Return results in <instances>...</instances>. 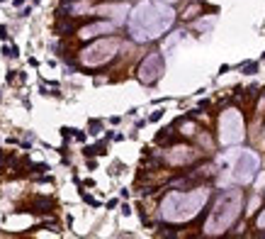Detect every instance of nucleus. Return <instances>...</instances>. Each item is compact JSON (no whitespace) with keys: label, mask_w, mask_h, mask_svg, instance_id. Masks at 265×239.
Segmentation results:
<instances>
[{"label":"nucleus","mask_w":265,"mask_h":239,"mask_svg":"<svg viewBox=\"0 0 265 239\" xmlns=\"http://www.w3.org/2000/svg\"><path fill=\"white\" fill-rule=\"evenodd\" d=\"M112 25L110 22H100V25H93V27H83L81 32H78V37H83V39H88V37H95V34H102V32H110Z\"/></svg>","instance_id":"obj_1"},{"label":"nucleus","mask_w":265,"mask_h":239,"mask_svg":"<svg viewBox=\"0 0 265 239\" xmlns=\"http://www.w3.org/2000/svg\"><path fill=\"white\" fill-rule=\"evenodd\" d=\"M241 71H243V73H255L258 66H255L253 61H246V64H241Z\"/></svg>","instance_id":"obj_2"},{"label":"nucleus","mask_w":265,"mask_h":239,"mask_svg":"<svg viewBox=\"0 0 265 239\" xmlns=\"http://www.w3.org/2000/svg\"><path fill=\"white\" fill-rule=\"evenodd\" d=\"M263 59H265V52H263Z\"/></svg>","instance_id":"obj_3"}]
</instances>
